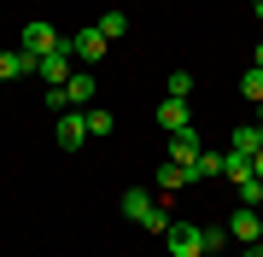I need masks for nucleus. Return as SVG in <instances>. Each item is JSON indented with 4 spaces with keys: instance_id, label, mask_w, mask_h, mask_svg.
<instances>
[{
    "instance_id": "obj_1",
    "label": "nucleus",
    "mask_w": 263,
    "mask_h": 257,
    "mask_svg": "<svg viewBox=\"0 0 263 257\" xmlns=\"http://www.w3.org/2000/svg\"><path fill=\"white\" fill-rule=\"evenodd\" d=\"M123 216L141 222L146 234H170V228H176V216H170L164 205H152V193H146V187H123Z\"/></svg>"
},
{
    "instance_id": "obj_2",
    "label": "nucleus",
    "mask_w": 263,
    "mask_h": 257,
    "mask_svg": "<svg viewBox=\"0 0 263 257\" xmlns=\"http://www.w3.org/2000/svg\"><path fill=\"white\" fill-rule=\"evenodd\" d=\"M59 41H65V35H59L47 18H29V24H24V41H18V53H29V65H35V58H47V53L59 47Z\"/></svg>"
},
{
    "instance_id": "obj_3",
    "label": "nucleus",
    "mask_w": 263,
    "mask_h": 257,
    "mask_svg": "<svg viewBox=\"0 0 263 257\" xmlns=\"http://www.w3.org/2000/svg\"><path fill=\"white\" fill-rule=\"evenodd\" d=\"M170 257H205V228L199 222H176L170 228Z\"/></svg>"
},
{
    "instance_id": "obj_4",
    "label": "nucleus",
    "mask_w": 263,
    "mask_h": 257,
    "mask_svg": "<svg viewBox=\"0 0 263 257\" xmlns=\"http://www.w3.org/2000/svg\"><path fill=\"white\" fill-rule=\"evenodd\" d=\"M228 234H234L240 246H257V240H263V210L257 205H240L234 216H228Z\"/></svg>"
},
{
    "instance_id": "obj_5",
    "label": "nucleus",
    "mask_w": 263,
    "mask_h": 257,
    "mask_svg": "<svg viewBox=\"0 0 263 257\" xmlns=\"http://www.w3.org/2000/svg\"><path fill=\"white\" fill-rule=\"evenodd\" d=\"M53 134H59V146H65V152H76V146L88 141V117H82V111H59Z\"/></svg>"
},
{
    "instance_id": "obj_6",
    "label": "nucleus",
    "mask_w": 263,
    "mask_h": 257,
    "mask_svg": "<svg viewBox=\"0 0 263 257\" xmlns=\"http://www.w3.org/2000/svg\"><path fill=\"white\" fill-rule=\"evenodd\" d=\"M65 94H70V111H88L100 94V82H94V70H70V82H65Z\"/></svg>"
},
{
    "instance_id": "obj_7",
    "label": "nucleus",
    "mask_w": 263,
    "mask_h": 257,
    "mask_svg": "<svg viewBox=\"0 0 263 257\" xmlns=\"http://www.w3.org/2000/svg\"><path fill=\"white\" fill-rule=\"evenodd\" d=\"M170 164H181V170L199 164V134L193 129H176V134H170Z\"/></svg>"
},
{
    "instance_id": "obj_8",
    "label": "nucleus",
    "mask_w": 263,
    "mask_h": 257,
    "mask_svg": "<svg viewBox=\"0 0 263 257\" xmlns=\"http://www.w3.org/2000/svg\"><path fill=\"white\" fill-rule=\"evenodd\" d=\"M158 129H170V134H176V129H193V111H187V100H158Z\"/></svg>"
},
{
    "instance_id": "obj_9",
    "label": "nucleus",
    "mask_w": 263,
    "mask_h": 257,
    "mask_svg": "<svg viewBox=\"0 0 263 257\" xmlns=\"http://www.w3.org/2000/svg\"><path fill=\"white\" fill-rule=\"evenodd\" d=\"M105 47H111V41L100 35V24H94V29H76V58H82V65H100Z\"/></svg>"
},
{
    "instance_id": "obj_10",
    "label": "nucleus",
    "mask_w": 263,
    "mask_h": 257,
    "mask_svg": "<svg viewBox=\"0 0 263 257\" xmlns=\"http://www.w3.org/2000/svg\"><path fill=\"white\" fill-rule=\"evenodd\" d=\"M18 76H35L29 53H0V82H18Z\"/></svg>"
},
{
    "instance_id": "obj_11",
    "label": "nucleus",
    "mask_w": 263,
    "mask_h": 257,
    "mask_svg": "<svg viewBox=\"0 0 263 257\" xmlns=\"http://www.w3.org/2000/svg\"><path fill=\"white\" fill-rule=\"evenodd\" d=\"M187 181H193V170H181V164L164 158V170H158V193H176V187H187Z\"/></svg>"
},
{
    "instance_id": "obj_12",
    "label": "nucleus",
    "mask_w": 263,
    "mask_h": 257,
    "mask_svg": "<svg viewBox=\"0 0 263 257\" xmlns=\"http://www.w3.org/2000/svg\"><path fill=\"white\" fill-rule=\"evenodd\" d=\"M82 117H88V141H94V134H111V129H117V117L105 111V105H88Z\"/></svg>"
},
{
    "instance_id": "obj_13",
    "label": "nucleus",
    "mask_w": 263,
    "mask_h": 257,
    "mask_svg": "<svg viewBox=\"0 0 263 257\" xmlns=\"http://www.w3.org/2000/svg\"><path fill=\"white\" fill-rule=\"evenodd\" d=\"M257 146H263V129L252 123V129H234V141H228V152H246V158H252Z\"/></svg>"
},
{
    "instance_id": "obj_14",
    "label": "nucleus",
    "mask_w": 263,
    "mask_h": 257,
    "mask_svg": "<svg viewBox=\"0 0 263 257\" xmlns=\"http://www.w3.org/2000/svg\"><path fill=\"white\" fill-rule=\"evenodd\" d=\"M123 29H129V18H123V6H111V12L100 18V35H105V41H117Z\"/></svg>"
},
{
    "instance_id": "obj_15",
    "label": "nucleus",
    "mask_w": 263,
    "mask_h": 257,
    "mask_svg": "<svg viewBox=\"0 0 263 257\" xmlns=\"http://www.w3.org/2000/svg\"><path fill=\"white\" fill-rule=\"evenodd\" d=\"M228 170V152H199V164H193V175H222Z\"/></svg>"
},
{
    "instance_id": "obj_16",
    "label": "nucleus",
    "mask_w": 263,
    "mask_h": 257,
    "mask_svg": "<svg viewBox=\"0 0 263 257\" xmlns=\"http://www.w3.org/2000/svg\"><path fill=\"white\" fill-rule=\"evenodd\" d=\"M234 193H240V205H263V181H257V175L234 181Z\"/></svg>"
},
{
    "instance_id": "obj_17",
    "label": "nucleus",
    "mask_w": 263,
    "mask_h": 257,
    "mask_svg": "<svg viewBox=\"0 0 263 257\" xmlns=\"http://www.w3.org/2000/svg\"><path fill=\"white\" fill-rule=\"evenodd\" d=\"M240 94L252 100V105L263 100V70H257V65H252V70H246V76H240Z\"/></svg>"
},
{
    "instance_id": "obj_18",
    "label": "nucleus",
    "mask_w": 263,
    "mask_h": 257,
    "mask_svg": "<svg viewBox=\"0 0 263 257\" xmlns=\"http://www.w3.org/2000/svg\"><path fill=\"white\" fill-rule=\"evenodd\" d=\"M228 240H234V234H228V228H222V222H211V228H205V257H211V251H222V246H228Z\"/></svg>"
},
{
    "instance_id": "obj_19",
    "label": "nucleus",
    "mask_w": 263,
    "mask_h": 257,
    "mask_svg": "<svg viewBox=\"0 0 263 257\" xmlns=\"http://www.w3.org/2000/svg\"><path fill=\"white\" fill-rule=\"evenodd\" d=\"M193 94V76H187V70H176V76H170V100H187Z\"/></svg>"
},
{
    "instance_id": "obj_20",
    "label": "nucleus",
    "mask_w": 263,
    "mask_h": 257,
    "mask_svg": "<svg viewBox=\"0 0 263 257\" xmlns=\"http://www.w3.org/2000/svg\"><path fill=\"white\" fill-rule=\"evenodd\" d=\"M47 111H53V117L70 111V94H65V88H47Z\"/></svg>"
},
{
    "instance_id": "obj_21",
    "label": "nucleus",
    "mask_w": 263,
    "mask_h": 257,
    "mask_svg": "<svg viewBox=\"0 0 263 257\" xmlns=\"http://www.w3.org/2000/svg\"><path fill=\"white\" fill-rule=\"evenodd\" d=\"M252 175L263 181V146H257V152H252Z\"/></svg>"
},
{
    "instance_id": "obj_22",
    "label": "nucleus",
    "mask_w": 263,
    "mask_h": 257,
    "mask_svg": "<svg viewBox=\"0 0 263 257\" xmlns=\"http://www.w3.org/2000/svg\"><path fill=\"white\" fill-rule=\"evenodd\" d=\"M252 65H257V70H263V41H257V53H252Z\"/></svg>"
},
{
    "instance_id": "obj_23",
    "label": "nucleus",
    "mask_w": 263,
    "mask_h": 257,
    "mask_svg": "<svg viewBox=\"0 0 263 257\" xmlns=\"http://www.w3.org/2000/svg\"><path fill=\"white\" fill-rule=\"evenodd\" d=\"M240 257H263V246H246V251H240Z\"/></svg>"
},
{
    "instance_id": "obj_24",
    "label": "nucleus",
    "mask_w": 263,
    "mask_h": 257,
    "mask_svg": "<svg viewBox=\"0 0 263 257\" xmlns=\"http://www.w3.org/2000/svg\"><path fill=\"white\" fill-rule=\"evenodd\" d=\"M252 12H257V18H263V0H252Z\"/></svg>"
},
{
    "instance_id": "obj_25",
    "label": "nucleus",
    "mask_w": 263,
    "mask_h": 257,
    "mask_svg": "<svg viewBox=\"0 0 263 257\" xmlns=\"http://www.w3.org/2000/svg\"><path fill=\"white\" fill-rule=\"evenodd\" d=\"M257 129H263V100H257Z\"/></svg>"
}]
</instances>
